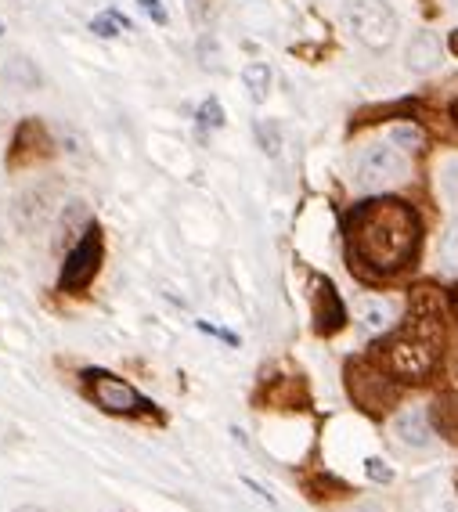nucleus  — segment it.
Returning a JSON list of instances; mask_svg holds the SVG:
<instances>
[{"label":"nucleus","instance_id":"1","mask_svg":"<svg viewBox=\"0 0 458 512\" xmlns=\"http://www.w3.org/2000/svg\"><path fill=\"white\" fill-rule=\"evenodd\" d=\"M354 249L376 271H401L419 246V217L408 202L379 199L354 217Z\"/></svg>","mask_w":458,"mask_h":512},{"label":"nucleus","instance_id":"2","mask_svg":"<svg viewBox=\"0 0 458 512\" xmlns=\"http://www.w3.org/2000/svg\"><path fill=\"white\" fill-rule=\"evenodd\" d=\"M412 321H415L412 329L386 347V365L404 383H419V379H426L433 372V365H437V343H440L437 318L422 321L419 311H415Z\"/></svg>","mask_w":458,"mask_h":512},{"label":"nucleus","instance_id":"3","mask_svg":"<svg viewBox=\"0 0 458 512\" xmlns=\"http://www.w3.org/2000/svg\"><path fill=\"white\" fill-rule=\"evenodd\" d=\"M343 26L368 51H386L397 40V11L386 0H347Z\"/></svg>","mask_w":458,"mask_h":512},{"label":"nucleus","instance_id":"4","mask_svg":"<svg viewBox=\"0 0 458 512\" xmlns=\"http://www.w3.org/2000/svg\"><path fill=\"white\" fill-rule=\"evenodd\" d=\"M408 177V156L394 141H372L354 159V184L361 192H379L390 184H401Z\"/></svg>","mask_w":458,"mask_h":512},{"label":"nucleus","instance_id":"5","mask_svg":"<svg viewBox=\"0 0 458 512\" xmlns=\"http://www.w3.org/2000/svg\"><path fill=\"white\" fill-rule=\"evenodd\" d=\"M98 264H101V235L98 228L87 224L83 238L73 246V253L65 256V267H62V289L65 293H80L91 285V278L98 275Z\"/></svg>","mask_w":458,"mask_h":512},{"label":"nucleus","instance_id":"6","mask_svg":"<svg viewBox=\"0 0 458 512\" xmlns=\"http://www.w3.org/2000/svg\"><path fill=\"white\" fill-rule=\"evenodd\" d=\"M87 383H91V394H94V401H98V408H105V412H112V415H134V412L152 408L134 386L123 383V379H116V375H109V372H87Z\"/></svg>","mask_w":458,"mask_h":512},{"label":"nucleus","instance_id":"7","mask_svg":"<svg viewBox=\"0 0 458 512\" xmlns=\"http://www.w3.org/2000/svg\"><path fill=\"white\" fill-rule=\"evenodd\" d=\"M394 437L401 440L404 448H430L433 444V426H430V415L422 412V408H404L401 415L394 419Z\"/></svg>","mask_w":458,"mask_h":512},{"label":"nucleus","instance_id":"8","mask_svg":"<svg viewBox=\"0 0 458 512\" xmlns=\"http://www.w3.org/2000/svg\"><path fill=\"white\" fill-rule=\"evenodd\" d=\"M404 62H408L412 73H433V69L444 62V47H440L437 33H430V29L415 33L412 44H408V51H404Z\"/></svg>","mask_w":458,"mask_h":512},{"label":"nucleus","instance_id":"9","mask_svg":"<svg viewBox=\"0 0 458 512\" xmlns=\"http://www.w3.org/2000/svg\"><path fill=\"white\" fill-rule=\"evenodd\" d=\"M358 321L368 336H379V332H386L390 325H394V311H390V303L386 300L365 296V300H358Z\"/></svg>","mask_w":458,"mask_h":512},{"label":"nucleus","instance_id":"10","mask_svg":"<svg viewBox=\"0 0 458 512\" xmlns=\"http://www.w3.org/2000/svg\"><path fill=\"white\" fill-rule=\"evenodd\" d=\"M343 325V307L329 282H318V332H336Z\"/></svg>","mask_w":458,"mask_h":512},{"label":"nucleus","instance_id":"11","mask_svg":"<svg viewBox=\"0 0 458 512\" xmlns=\"http://www.w3.org/2000/svg\"><path fill=\"white\" fill-rule=\"evenodd\" d=\"M130 19L123 15V11L109 8V11H101V15H94L91 19V33H98L101 40H116L120 33H130Z\"/></svg>","mask_w":458,"mask_h":512},{"label":"nucleus","instance_id":"12","mask_svg":"<svg viewBox=\"0 0 458 512\" xmlns=\"http://www.w3.org/2000/svg\"><path fill=\"white\" fill-rule=\"evenodd\" d=\"M242 83H246V91L253 101H264L267 91H271V69L264 62H249L242 69Z\"/></svg>","mask_w":458,"mask_h":512},{"label":"nucleus","instance_id":"13","mask_svg":"<svg viewBox=\"0 0 458 512\" xmlns=\"http://www.w3.org/2000/svg\"><path fill=\"white\" fill-rule=\"evenodd\" d=\"M440 264L448 275H458V220H451L444 238H440Z\"/></svg>","mask_w":458,"mask_h":512},{"label":"nucleus","instance_id":"14","mask_svg":"<svg viewBox=\"0 0 458 512\" xmlns=\"http://www.w3.org/2000/svg\"><path fill=\"white\" fill-rule=\"evenodd\" d=\"M195 123H199V130H220L228 119H224V105H220L217 98H206L199 105V112H195Z\"/></svg>","mask_w":458,"mask_h":512},{"label":"nucleus","instance_id":"15","mask_svg":"<svg viewBox=\"0 0 458 512\" xmlns=\"http://www.w3.org/2000/svg\"><path fill=\"white\" fill-rule=\"evenodd\" d=\"M257 141L267 156H278L282 152V127L275 119H257Z\"/></svg>","mask_w":458,"mask_h":512},{"label":"nucleus","instance_id":"16","mask_svg":"<svg viewBox=\"0 0 458 512\" xmlns=\"http://www.w3.org/2000/svg\"><path fill=\"white\" fill-rule=\"evenodd\" d=\"M390 141H394L401 152H419L422 148V130L419 127H412V123H401V127H394L390 130Z\"/></svg>","mask_w":458,"mask_h":512},{"label":"nucleus","instance_id":"17","mask_svg":"<svg viewBox=\"0 0 458 512\" xmlns=\"http://www.w3.org/2000/svg\"><path fill=\"white\" fill-rule=\"evenodd\" d=\"M365 473L372 476L376 484H390V480H394V469L386 466L383 458H368V462H365Z\"/></svg>","mask_w":458,"mask_h":512},{"label":"nucleus","instance_id":"18","mask_svg":"<svg viewBox=\"0 0 458 512\" xmlns=\"http://www.w3.org/2000/svg\"><path fill=\"white\" fill-rule=\"evenodd\" d=\"M138 8L145 11L156 26H166V22H170V15H166V8H163V0H138Z\"/></svg>","mask_w":458,"mask_h":512},{"label":"nucleus","instance_id":"19","mask_svg":"<svg viewBox=\"0 0 458 512\" xmlns=\"http://www.w3.org/2000/svg\"><path fill=\"white\" fill-rule=\"evenodd\" d=\"M440 181H444V192H448V199L458 206V159H451V163L444 166V177H440Z\"/></svg>","mask_w":458,"mask_h":512},{"label":"nucleus","instance_id":"20","mask_svg":"<svg viewBox=\"0 0 458 512\" xmlns=\"http://www.w3.org/2000/svg\"><path fill=\"white\" fill-rule=\"evenodd\" d=\"M199 329H202V332H210V336H217V339H224V343H239V339L231 336V332L217 329V325H210V321H199Z\"/></svg>","mask_w":458,"mask_h":512},{"label":"nucleus","instance_id":"21","mask_svg":"<svg viewBox=\"0 0 458 512\" xmlns=\"http://www.w3.org/2000/svg\"><path fill=\"white\" fill-rule=\"evenodd\" d=\"M15 512H44L40 505H22V509H15Z\"/></svg>","mask_w":458,"mask_h":512},{"label":"nucleus","instance_id":"22","mask_svg":"<svg viewBox=\"0 0 458 512\" xmlns=\"http://www.w3.org/2000/svg\"><path fill=\"white\" fill-rule=\"evenodd\" d=\"M451 116H455V119H458V101H455V109H451Z\"/></svg>","mask_w":458,"mask_h":512},{"label":"nucleus","instance_id":"23","mask_svg":"<svg viewBox=\"0 0 458 512\" xmlns=\"http://www.w3.org/2000/svg\"><path fill=\"white\" fill-rule=\"evenodd\" d=\"M0 249H4V235H0Z\"/></svg>","mask_w":458,"mask_h":512},{"label":"nucleus","instance_id":"24","mask_svg":"<svg viewBox=\"0 0 458 512\" xmlns=\"http://www.w3.org/2000/svg\"><path fill=\"white\" fill-rule=\"evenodd\" d=\"M0 37H4V26H0Z\"/></svg>","mask_w":458,"mask_h":512}]
</instances>
